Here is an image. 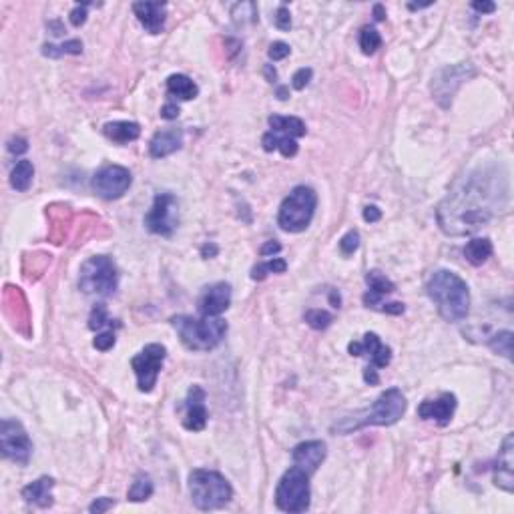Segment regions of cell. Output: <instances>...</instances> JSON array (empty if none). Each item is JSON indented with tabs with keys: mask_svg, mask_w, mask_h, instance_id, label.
I'll list each match as a JSON object with an SVG mask.
<instances>
[{
	"mask_svg": "<svg viewBox=\"0 0 514 514\" xmlns=\"http://www.w3.org/2000/svg\"><path fill=\"white\" fill-rule=\"evenodd\" d=\"M511 203L508 175L496 165L478 167L464 175L438 205L436 219L446 235L464 237L484 228Z\"/></svg>",
	"mask_w": 514,
	"mask_h": 514,
	"instance_id": "1",
	"label": "cell"
},
{
	"mask_svg": "<svg viewBox=\"0 0 514 514\" xmlns=\"http://www.w3.org/2000/svg\"><path fill=\"white\" fill-rule=\"evenodd\" d=\"M426 291L446 322H462L470 311V291L466 282L454 271L438 269L426 284Z\"/></svg>",
	"mask_w": 514,
	"mask_h": 514,
	"instance_id": "2",
	"label": "cell"
},
{
	"mask_svg": "<svg viewBox=\"0 0 514 514\" xmlns=\"http://www.w3.org/2000/svg\"><path fill=\"white\" fill-rule=\"evenodd\" d=\"M406 412V396L398 388H390L382 392L380 398L370 408L358 410L350 416L340 418L334 426V434H352L356 430H362L366 426H392L404 416Z\"/></svg>",
	"mask_w": 514,
	"mask_h": 514,
	"instance_id": "3",
	"label": "cell"
},
{
	"mask_svg": "<svg viewBox=\"0 0 514 514\" xmlns=\"http://www.w3.org/2000/svg\"><path fill=\"white\" fill-rule=\"evenodd\" d=\"M171 325L177 329L185 348L193 352H209L217 348L228 334V324L219 316H203L195 320L191 316H175Z\"/></svg>",
	"mask_w": 514,
	"mask_h": 514,
	"instance_id": "4",
	"label": "cell"
},
{
	"mask_svg": "<svg viewBox=\"0 0 514 514\" xmlns=\"http://www.w3.org/2000/svg\"><path fill=\"white\" fill-rule=\"evenodd\" d=\"M189 495L199 511H217L229 504L233 488L219 472L197 468L189 474Z\"/></svg>",
	"mask_w": 514,
	"mask_h": 514,
	"instance_id": "5",
	"label": "cell"
},
{
	"mask_svg": "<svg viewBox=\"0 0 514 514\" xmlns=\"http://www.w3.org/2000/svg\"><path fill=\"white\" fill-rule=\"evenodd\" d=\"M318 205V195L311 187L298 185L287 195L277 213V225L287 233H302L309 228Z\"/></svg>",
	"mask_w": 514,
	"mask_h": 514,
	"instance_id": "6",
	"label": "cell"
},
{
	"mask_svg": "<svg viewBox=\"0 0 514 514\" xmlns=\"http://www.w3.org/2000/svg\"><path fill=\"white\" fill-rule=\"evenodd\" d=\"M117 286H119V273H117V266L111 257L95 255L80 266L78 287L83 293L107 298V295L114 293Z\"/></svg>",
	"mask_w": 514,
	"mask_h": 514,
	"instance_id": "7",
	"label": "cell"
},
{
	"mask_svg": "<svg viewBox=\"0 0 514 514\" xmlns=\"http://www.w3.org/2000/svg\"><path fill=\"white\" fill-rule=\"evenodd\" d=\"M309 477L298 466H291L275 488V504L284 513H305L309 508Z\"/></svg>",
	"mask_w": 514,
	"mask_h": 514,
	"instance_id": "8",
	"label": "cell"
},
{
	"mask_svg": "<svg viewBox=\"0 0 514 514\" xmlns=\"http://www.w3.org/2000/svg\"><path fill=\"white\" fill-rule=\"evenodd\" d=\"M0 450L10 462L26 466L33 456V442L19 420L4 418L0 422Z\"/></svg>",
	"mask_w": 514,
	"mask_h": 514,
	"instance_id": "9",
	"label": "cell"
},
{
	"mask_svg": "<svg viewBox=\"0 0 514 514\" xmlns=\"http://www.w3.org/2000/svg\"><path fill=\"white\" fill-rule=\"evenodd\" d=\"M165 356H167V348L163 343H149L131 360V368L137 376V386L141 392L145 394L153 392V388L157 386L159 372L165 362Z\"/></svg>",
	"mask_w": 514,
	"mask_h": 514,
	"instance_id": "10",
	"label": "cell"
},
{
	"mask_svg": "<svg viewBox=\"0 0 514 514\" xmlns=\"http://www.w3.org/2000/svg\"><path fill=\"white\" fill-rule=\"evenodd\" d=\"M474 75H477V69L470 62H458V65L440 69L432 78V87H430L440 107L448 109L452 105V98L456 95V91L462 87V83Z\"/></svg>",
	"mask_w": 514,
	"mask_h": 514,
	"instance_id": "11",
	"label": "cell"
},
{
	"mask_svg": "<svg viewBox=\"0 0 514 514\" xmlns=\"http://www.w3.org/2000/svg\"><path fill=\"white\" fill-rule=\"evenodd\" d=\"M179 223V201L173 193H157L149 213L145 215V228L155 235L171 237Z\"/></svg>",
	"mask_w": 514,
	"mask_h": 514,
	"instance_id": "12",
	"label": "cell"
},
{
	"mask_svg": "<svg viewBox=\"0 0 514 514\" xmlns=\"http://www.w3.org/2000/svg\"><path fill=\"white\" fill-rule=\"evenodd\" d=\"M133 183L131 171L127 167L121 165H107L103 169H98L93 177V191L98 197L113 201V199H121Z\"/></svg>",
	"mask_w": 514,
	"mask_h": 514,
	"instance_id": "13",
	"label": "cell"
},
{
	"mask_svg": "<svg viewBox=\"0 0 514 514\" xmlns=\"http://www.w3.org/2000/svg\"><path fill=\"white\" fill-rule=\"evenodd\" d=\"M348 352L352 356H368L370 366H374V368H386L392 362V350L388 345H384L380 336L374 332L363 334L362 342H350Z\"/></svg>",
	"mask_w": 514,
	"mask_h": 514,
	"instance_id": "14",
	"label": "cell"
},
{
	"mask_svg": "<svg viewBox=\"0 0 514 514\" xmlns=\"http://www.w3.org/2000/svg\"><path fill=\"white\" fill-rule=\"evenodd\" d=\"M325 454H327V450H325V444L322 440H307V442H302L293 448L291 460H293V466H298L307 477H311L322 466Z\"/></svg>",
	"mask_w": 514,
	"mask_h": 514,
	"instance_id": "15",
	"label": "cell"
},
{
	"mask_svg": "<svg viewBox=\"0 0 514 514\" xmlns=\"http://www.w3.org/2000/svg\"><path fill=\"white\" fill-rule=\"evenodd\" d=\"M183 426L189 432H201L207 426V406L205 390L201 386H191L185 398V418Z\"/></svg>",
	"mask_w": 514,
	"mask_h": 514,
	"instance_id": "16",
	"label": "cell"
},
{
	"mask_svg": "<svg viewBox=\"0 0 514 514\" xmlns=\"http://www.w3.org/2000/svg\"><path fill=\"white\" fill-rule=\"evenodd\" d=\"M514 436L508 434L504 442H502V448L498 452L495 466V484L498 488H502L504 492H513L514 490Z\"/></svg>",
	"mask_w": 514,
	"mask_h": 514,
	"instance_id": "17",
	"label": "cell"
},
{
	"mask_svg": "<svg viewBox=\"0 0 514 514\" xmlns=\"http://www.w3.org/2000/svg\"><path fill=\"white\" fill-rule=\"evenodd\" d=\"M456 396L444 392L438 400H426L418 406V416L424 420H436L438 426H448L456 412Z\"/></svg>",
	"mask_w": 514,
	"mask_h": 514,
	"instance_id": "18",
	"label": "cell"
},
{
	"mask_svg": "<svg viewBox=\"0 0 514 514\" xmlns=\"http://www.w3.org/2000/svg\"><path fill=\"white\" fill-rule=\"evenodd\" d=\"M135 15L139 22L145 26L149 35H159L165 26L167 19V4L165 2H135Z\"/></svg>",
	"mask_w": 514,
	"mask_h": 514,
	"instance_id": "19",
	"label": "cell"
},
{
	"mask_svg": "<svg viewBox=\"0 0 514 514\" xmlns=\"http://www.w3.org/2000/svg\"><path fill=\"white\" fill-rule=\"evenodd\" d=\"M229 304H231V286L225 282H219L203 291L199 300V311L201 316H221Z\"/></svg>",
	"mask_w": 514,
	"mask_h": 514,
	"instance_id": "20",
	"label": "cell"
},
{
	"mask_svg": "<svg viewBox=\"0 0 514 514\" xmlns=\"http://www.w3.org/2000/svg\"><path fill=\"white\" fill-rule=\"evenodd\" d=\"M183 145V131L181 129H163L153 135L149 143V155L153 159H163L169 157L175 151H179Z\"/></svg>",
	"mask_w": 514,
	"mask_h": 514,
	"instance_id": "21",
	"label": "cell"
},
{
	"mask_svg": "<svg viewBox=\"0 0 514 514\" xmlns=\"http://www.w3.org/2000/svg\"><path fill=\"white\" fill-rule=\"evenodd\" d=\"M53 486H55V478L40 477L22 488V498L38 508H49L53 506Z\"/></svg>",
	"mask_w": 514,
	"mask_h": 514,
	"instance_id": "22",
	"label": "cell"
},
{
	"mask_svg": "<svg viewBox=\"0 0 514 514\" xmlns=\"http://www.w3.org/2000/svg\"><path fill=\"white\" fill-rule=\"evenodd\" d=\"M103 131L113 143L125 145V143H131L135 139H139L141 127H139V123H133V121H113V123H107Z\"/></svg>",
	"mask_w": 514,
	"mask_h": 514,
	"instance_id": "23",
	"label": "cell"
},
{
	"mask_svg": "<svg viewBox=\"0 0 514 514\" xmlns=\"http://www.w3.org/2000/svg\"><path fill=\"white\" fill-rule=\"evenodd\" d=\"M269 127L273 133L287 135L291 139L304 137L305 135V123L298 117H280V114H271L269 117Z\"/></svg>",
	"mask_w": 514,
	"mask_h": 514,
	"instance_id": "24",
	"label": "cell"
},
{
	"mask_svg": "<svg viewBox=\"0 0 514 514\" xmlns=\"http://www.w3.org/2000/svg\"><path fill=\"white\" fill-rule=\"evenodd\" d=\"M167 95L179 101H191L199 95V89L187 75H171L167 78Z\"/></svg>",
	"mask_w": 514,
	"mask_h": 514,
	"instance_id": "25",
	"label": "cell"
},
{
	"mask_svg": "<svg viewBox=\"0 0 514 514\" xmlns=\"http://www.w3.org/2000/svg\"><path fill=\"white\" fill-rule=\"evenodd\" d=\"M262 145H264V149H266L267 153L277 149L284 157H295V155H298V149H300L295 139H291V137H287V135L273 133V131H269V133L264 135Z\"/></svg>",
	"mask_w": 514,
	"mask_h": 514,
	"instance_id": "26",
	"label": "cell"
},
{
	"mask_svg": "<svg viewBox=\"0 0 514 514\" xmlns=\"http://www.w3.org/2000/svg\"><path fill=\"white\" fill-rule=\"evenodd\" d=\"M490 255H492V243H490V239H486V237L470 239V241L466 243V248H464V257H466V262L477 267L482 266V264H486V259H488Z\"/></svg>",
	"mask_w": 514,
	"mask_h": 514,
	"instance_id": "27",
	"label": "cell"
},
{
	"mask_svg": "<svg viewBox=\"0 0 514 514\" xmlns=\"http://www.w3.org/2000/svg\"><path fill=\"white\" fill-rule=\"evenodd\" d=\"M35 179V165L28 159H22L15 165V169L10 173V185L17 191H26L33 185Z\"/></svg>",
	"mask_w": 514,
	"mask_h": 514,
	"instance_id": "28",
	"label": "cell"
},
{
	"mask_svg": "<svg viewBox=\"0 0 514 514\" xmlns=\"http://www.w3.org/2000/svg\"><path fill=\"white\" fill-rule=\"evenodd\" d=\"M151 495H153L151 478L141 472V474L135 477L133 484H131V488H129V492H127V500H131V502H145L147 498H151Z\"/></svg>",
	"mask_w": 514,
	"mask_h": 514,
	"instance_id": "29",
	"label": "cell"
},
{
	"mask_svg": "<svg viewBox=\"0 0 514 514\" xmlns=\"http://www.w3.org/2000/svg\"><path fill=\"white\" fill-rule=\"evenodd\" d=\"M83 53V42L80 40H67V42H62V44H44L42 46V55L49 58H58L62 57V55H80Z\"/></svg>",
	"mask_w": 514,
	"mask_h": 514,
	"instance_id": "30",
	"label": "cell"
},
{
	"mask_svg": "<svg viewBox=\"0 0 514 514\" xmlns=\"http://www.w3.org/2000/svg\"><path fill=\"white\" fill-rule=\"evenodd\" d=\"M287 262L282 257H275V259H269L266 264H257V266L251 269V280L255 282H264L269 273H286Z\"/></svg>",
	"mask_w": 514,
	"mask_h": 514,
	"instance_id": "31",
	"label": "cell"
},
{
	"mask_svg": "<svg viewBox=\"0 0 514 514\" xmlns=\"http://www.w3.org/2000/svg\"><path fill=\"white\" fill-rule=\"evenodd\" d=\"M366 284L370 287V291H374V293H378V295H388V293H394L396 291V286H394V282L392 280H388L384 273L380 271H368V275H366Z\"/></svg>",
	"mask_w": 514,
	"mask_h": 514,
	"instance_id": "32",
	"label": "cell"
},
{
	"mask_svg": "<svg viewBox=\"0 0 514 514\" xmlns=\"http://www.w3.org/2000/svg\"><path fill=\"white\" fill-rule=\"evenodd\" d=\"M490 350L495 352V354H500V356H504V358H513V332H498L495 334L492 338H490Z\"/></svg>",
	"mask_w": 514,
	"mask_h": 514,
	"instance_id": "33",
	"label": "cell"
},
{
	"mask_svg": "<svg viewBox=\"0 0 514 514\" xmlns=\"http://www.w3.org/2000/svg\"><path fill=\"white\" fill-rule=\"evenodd\" d=\"M382 46L380 33L374 26H363L360 33V49L363 55H374Z\"/></svg>",
	"mask_w": 514,
	"mask_h": 514,
	"instance_id": "34",
	"label": "cell"
},
{
	"mask_svg": "<svg viewBox=\"0 0 514 514\" xmlns=\"http://www.w3.org/2000/svg\"><path fill=\"white\" fill-rule=\"evenodd\" d=\"M304 320L305 324L314 329H327L334 322L332 314H327L325 309H309V311H305Z\"/></svg>",
	"mask_w": 514,
	"mask_h": 514,
	"instance_id": "35",
	"label": "cell"
},
{
	"mask_svg": "<svg viewBox=\"0 0 514 514\" xmlns=\"http://www.w3.org/2000/svg\"><path fill=\"white\" fill-rule=\"evenodd\" d=\"M107 325H113V320L107 316V309L103 304H96L91 311V318H89V327L91 329H103Z\"/></svg>",
	"mask_w": 514,
	"mask_h": 514,
	"instance_id": "36",
	"label": "cell"
},
{
	"mask_svg": "<svg viewBox=\"0 0 514 514\" xmlns=\"http://www.w3.org/2000/svg\"><path fill=\"white\" fill-rule=\"evenodd\" d=\"M358 248H360V233L356 229L348 231L342 239H340V251H342L343 255H354Z\"/></svg>",
	"mask_w": 514,
	"mask_h": 514,
	"instance_id": "37",
	"label": "cell"
},
{
	"mask_svg": "<svg viewBox=\"0 0 514 514\" xmlns=\"http://www.w3.org/2000/svg\"><path fill=\"white\" fill-rule=\"evenodd\" d=\"M311 76H314V71L311 69H300V71H295L293 76H291V87L295 89V91H304L305 87L309 85V80H311Z\"/></svg>",
	"mask_w": 514,
	"mask_h": 514,
	"instance_id": "38",
	"label": "cell"
},
{
	"mask_svg": "<svg viewBox=\"0 0 514 514\" xmlns=\"http://www.w3.org/2000/svg\"><path fill=\"white\" fill-rule=\"evenodd\" d=\"M114 342H117V338H114L113 332H101L95 340H93V345H95L98 352H107V350L113 348Z\"/></svg>",
	"mask_w": 514,
	"mask_h": 514,
	"instance_id": "39",
	"label": "cell"
},
{
	"mask_svg": "<svg viewBox=\"0 0 514 514\" xmlns=\"http://www.w3.org/2000/svg\"><path fill=\"white\" fill-rule=\"evenodd\" d=\"M291 53V49H289V44L286 42H282V40H277V42H273L271 46H269V51H267V55L271 60H284Z\"/></svg>",
	"mask_w": 514,
	"mask_h": 514,
	"instance_id": "40",
	"label": "cell"
},
{
	"mask_svg": "<svg viewBox=\"0 0 514 514\" xmlns=\"http://www.w3.org/2000/svg\"><path fill=\"white\" fill-rule=\"evenodd\" d=\"M273 22H275V26L280 31H289L291 28V15H289V10H287L286 6H280L277 8V12L273 17Z\"/></svg>",
	"mask_w": 514,
	"mask_h": 514,
	"instance_id": "41",
	"label": "cell"
},
{
	"mask_svg": "<svg viewBox=\"0 0 514 514\" xmlns=\"http://www.w3.org/2000/svg\"><path fill=\"white\" fill-rule=\"evenodd\" d=\"M6 149H8V153H12V155H22V153L28 151V141L24 137H12L8 141Z\"/></svg>",
	"mask_w": 514,
	"mask_h": 514,
	"instance_id": "42",
	"label": "cell"
},
{
	"mask_svg": "<svg viewBox=\"0 0 514 514\" xmlns=\"http://www.w3.org/2000/svg\"><path fill=\"white\" fill-rule=\"evenodd\" d=\"M87 6L89 4H76L71 10V24L73 26H83L87 22Z\"/></svg>",
	"mask_w": 514,
	"mask_h": 514,
	"instance_id": "43",
	"label": "cell"
},
{
	"mask_svg": "<svg viewBox=\"0 0 514 514\" xmlns=\"http://www.w3.org/2000/svg\"><path fill=\"white\" fill-rule=\"evenodd\" d=\"M113 504H114V500L113 498H96L95 502L89 506V513H93V514H103V513H107L109 508H113Z\"/></svg>",
	"mask_w": 514,
	"mask_h": 514,
	"instance_id": "44",
	"label": "cell"
},
{
	"mask_svg": "<svg viewBox=\"0 0 514 514\" xmlns=\"http://www.w3.org/2000/svg\"><path fill=\"white\" fill-rule=\"evenodd\" d=\"M382 219V211L376 207V205H368L366 209H363V221H368V223H376V221H380Z\"/></svg>",
	"mask_w": 514,
	"mask_h": 514,
	"instance_id": "45",
	"label": "cell"
},
{
	"mask_svg": "<svg viewBox=\"0 0 514 514\" xmlns=\"http://www.w3.org/2000/svg\"><path fill=\"white\" fill-rule=\"evenodd\" d=\"M378 309H380V311H384V314H390V316H400V314H404V304H400V302H392V304H382Z\"/></svg>",
	"mask_w": 514,
	"mask_h": 514,
	"instance_id": "46",
	"label": "cell"
},
{
	"mask_svg": "<svg viewBox=\"0 0 514 514\" xmlns=\"http://www.w3.org/2000/svg\"><path fill=\"white\" fill-rule=\"evenodd\" d=\"M363 380L368 382L370 386H376V384H380V378H378V368H374V366H368V368L363 370Z\"/></svg>",
	"mask_w": 514,
	"mask_h": 514,
	"instance_id": "47",
	"label": "cell"
},
{
	"mask_svg": "<svg viewBox=\"0 0 514 514\" xmlns=\"http://www.w3.org/2000/svg\"><path fill=\"white\" fill-rule=\"evenodd\" d=\"M179 113H181V111H179V107H177L175 103H167V105H165V107L161 109V117H163V119H167V121H171V119H177V117H179Z\"/></svg>",
	"mask_w": 514,
	"mask_h": 514,
	"instance_id": "48",
	"label": "cell"
},
{
	"mask_svg": "<svg viewBox=\"0 0 514 514\" xmlns=\"http://www.w3.org/2000/svg\"><path fill=\"white\" fill-rule=\"evenodd\" d=\"M282 251V243H277V241H267V243H264L262 246V249H259V253L266 257V255H273V253H280Z\"/></svg>",
	"mask_w": 514,
	"mask_h": 514,
	"instance_id": "49",
	"label": "cell"
},
{
	"mask_svg": "<svg viewBox=\"0 0 514 514\" xmlns=\"http://www.w3.org/2000/svg\"><path fill=\"white\" fill-rule=\"evenodd\" d=\"M472 8L477 12H482V15H490L496 10L495 2H472Z\"/></svg>",
	"mask_w": 514,
	"mask_h": 514,
	"instance_id": "50",
	"label": "cell"
},
{
	"mask_svg": "<svg viewBox=\"0 0 514 514\" xmlns=\"http://www.w3.org/2000/svg\"><path fill=\"white\" fill-rule=\"evenodd\" d=\"M219 253V249L215 243H205L203 248H201V255L205 257V259H209V257H215Z\"/></svg>",
	"mask_w": 514,
	"mask_h": 514,
	"instance_id": "51",
	"label": "cell"
},
{
	"mask_svg": "<svg viewBox=\"0 0 514 514\" xmlns=\"http://www.w3.org/2000/svg\"><path fill=\"white\" fill-rule=\"evenodd\" d=\"M264 73H266L267 80H269V83H275V80H277V73H275V69H273L271 65H266Z\"/></svg>",
	"mask_w": 514,
	"mask_h": 514,
	"instance_id": "52",
	"label": "cell"
},
{
	"mask_svg": "<svg viewBox=\"0 0 514 514\" xmlns=\"http://www.w3.org/2000/svg\"><path fill=\"white\" fill-rule=\"evenodd\" d=\"M374 19L376 20L386 19V10H384V6H382V4H376V6H374Z\"/></svg>",
	"mask_w": 514,
	"mask_h": 514,
	"instance_id": "53",
	"label": "cell"
},
{
	"mask_svg": "<svg viewBox=\"0 0 514 514\" xmlns=\"http://www.w3.org/2000/svg\"><path fill=\"white\" fill-rule=\"evenodd\" d=\"M329 302L334 304V307H340V304H342L340 293H336V289H332V293H329Z\"/></svg>",
	"mask_w": 514,
	"mask_h": 514,
	"instance_id": "54",
	"label": "cell"
},
{
	"mask_svg": "<svg viewBox=\"0 0 514 514\" xmlns=\"http://www.w3.org/2000/svg\"><path fill=\"white\" fill-rule=\"evenodd\" d=\"M287 96H289L287 95V87H280V89H277V98H280V101H286Z\"/></svg>",
	"mask_w": 514,
	"mask_h": 514,
	"instance_id": "55",
	"label": "cell"
}]
</instances>
